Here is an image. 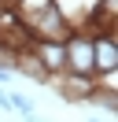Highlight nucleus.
I'll list each match as a JSON object with an SVG mask.
<instances>
[{
	"label": "nucleus",
	"mask_w": 118,
	"mask_h": 122,
	"mask_svg": "<svg viewBox=\"0 0 118 122\" xmlns=\"http://www.w3.org/2000/svg\"><path fill=\"white\" fill-rule=\"evenodd\" d=\"M7 78H11V74H7V70H0V81H7Z\"/></svg>",
	"instance_id": "f03ea898"
},
{
	"label": "nucleus",
	"mask_w": 118,
	"mask_h": 122,
	"mask_svg": "<svg viewBox=\"0 0 118 122\" xmlns=\"http://www.w3.org/2000/svg\"><path fill=\"white\" fill-rule=\"evenodd\" d=\"M100 56H103V59H100V67H107V70H111V67H114V56H111V48H107V45H103V48H100Z\"/></svg>",
	"instance_id": "f257e3e1"
}]
</instances>
